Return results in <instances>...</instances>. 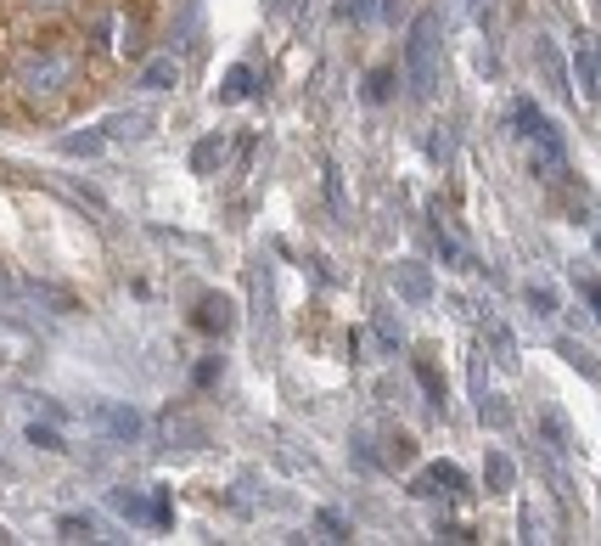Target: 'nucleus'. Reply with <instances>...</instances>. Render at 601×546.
<instances>
[{
    "instance_id": "f257e3e1",
    "label": "nucleus",
    "mask_w": 601,
    "mask_h": 546,
    "mask_svg": "<svg viewBox=\"0 0 601 546\" xmlns=\"http://www.w3.org/2000/svg\"><path fill=\"white\" fill-rule=\"evenodd\" d=\"M405 74H411V90L427 96L439 90V12H416L411 17V35H405Z\"/></svg>"
},
{
    "instance_id": "f03ea898",
    "label": "nucleus",
    "mask_w": 601,
    "mask_h": 546,
    "mask_svg": "<svg viewBox=\"0 0 601 546\" xmlns=\"http://www.w3.org/2000/svg\"><path fill=\"white\" fill-rule=\"evenodd\" d=\"M567 74H574L585 102H601V46H596V35H574V69Z\"/></svg>"
},
{
    "instance_id": "7ed1b4c3",
    "label": "nucleus",
    "mask_w": 601,
    "mask_h": 546,
    "mask_svg": "<svg viewBox=\"0 0 601 546\" xmlns=\"http://www.w3.org/2000/svg\"><path fill=\"white\" fill-rule=\"evenodd\" d=\"M512 124H517V136H523L528 147H556V152H567V147H562V131L540 113V102H528V96L512 108Z\"/></svg>"
},
{
    "instance_id": "20e7f679",
    "label": "nucleus",
    "mask_w": 601,
    "mask_h": 546,
    "mask_svg": "<svg viewBox=\"0 0 601 546\" xmlns=\"http://www.w3.org/2000/svg\"><path fill=\"white\" fill-rule=\"evenodd\" d=\"M68 74H74V62L68 57H35L23 69V90H35V96H57L62 85H68Z\"/></svg>"
},
{
    "instance_id": "39448f33",
    "label": "nucleus",
    "mask_w": 601,
    "mask_h": 546,
    "mask_svg": "<svg viewBox=\"0 0 601 546\" xmlns=\"http://www.w3.org/2000/svg\"><path fill=\"white\" fill-rule=\"evenodd\" d=\"M411 491H416V496H461V491H466V473H461L455 462H433V468H422V473L411 479Z\"/></svg>"
},
{
    "instance_id": "423d86ee",
    "label": "nucleus",
    "mask_w": 601,
    "mask_h": 546,
    "mask_svg": "<svg viewBox=\"0 0 601 546\" xmlns=\"http://www.w3.org/2000/svg\"><path fill=\"white\" fill-rule=\"evenodd\" d=\"M96 423H102V434H113V439H136L141 411L136 406H96Z\"/></svg>"
},
{
    "instance_id": "0eeeda50",
    "label": "nucleus",
    "mask_w": 601,
    "mask_h": 546,
    "mask_svg": "<svg viewBox=\"0 0 601 546\" xmlns=\"http://www.w3.org/2000/svg\"><path fill=\"white\" fill-rule=\"evenodd\" d=\"M393 287H399V294H405L411 305H427V299H433L427 271H422V265H411V260H405V265H393Z\"/></svg>"
},
{
    "instance_id": "6e6552de",
    "label": "nucleus",
    "mask_w": 601,
    "mask_h": 546,
    "mask_svg": "<svg viewBox=\"0 0 601 546\" xmlns=\"http://www.w3.org/2000/svg\"><path fill=\"white\" fill-rule=\"evenodd\" d=\"M136 85H141V90H175V85H180V62H175V57H152Z\"/></svg>"
},
{
    "instance_id": "1a4fd4ad",
    "label": "nucleus",
    "mask_w": 601,
    "mask_h": 546,
    "mask_svg": "<svg viewBox=\"0 0 601 546\" xmlns=\"http://www.w3.org/2000/svg\"><path fill=\"white\" fill-rule=\"evenodd\" d=\"M197 327H203V333H230V299L225 294H209L203 305H197Z\"/></svg>"
},
{
    "instance_id": "9d476101",
    "label": "nucleus",
    "mask_w": 601,
    "mask_h": 546,
    "mask_svg": "<svg viewBox=\"0 0 601 546\" xmlns=\"http://www.w3.org/2000/svg\"><path fill=\"white\" fill-rule=\"evenodd\" d=\"M534 57H540V69H546V79L562 90V96H574V74L562 69V57H556V46L551 40H534Z\"/></svg>"
},
{
    "instance_id": "9b49d317",
    "label": "nucleus",
    "mask_w": 601,
    "mask_h": 546,
    "mask_svg": "<svg viewBox=\"0 0 601 546\" xmlns=\"http://www.w3.org/2000/svg\"><path fill=\"white\" fill-rule=\"evenodd\" d=\"M253 79H259V74L248 69V62H237V69H230V74H225V85H220V102H248V96L259 90Z\"/></svg>"
},
{
    "instance_id": "f8f14e48",
    "label": "nucleus",
    "mask_w": 601,
    "mask_h": 546,
    "mask_svg": "<svg viewBox=\"0 0 601 546\" xmlns=\"http://www.w3.org/2000/svg\"><path fill=\"white\" fill-rule=\"evenodd\" d=\"M556 356H562L567 367H579V372H585L590 383H601V367H596V356H590V349H585V344H574V338H562V344H556Z\"/></svg>"
},
{
    "instance_id": "ddd939ff",
    "label": "nucleus",
    "mask_w": 601,
    "mask_h": 546,
    "mask_svg": "<svg viewBox=\"0 0 601 546\" xmlns=\"http://www.w3.org/2000/svg\"><path fill=\"white\" fill-rule=\"evenodd\" d=\"M220 158H225V141L209 136V141H197V147H191V170H197V175H209V170H220Z\"/></svg>"
},
{
    "instance_id": "4468645a",
    "label": "nucleus",
    "mask_w": 601,
    "mask_h": 546,
    "mask_svg": "<svg viewBox=\"0 0 601 546\" xmlns=\"http://www.w3.org/2000/svg\"><path fill=\"white\" fill-rule=\"evenodd\" d=\"M388 96H393V69L383 62V69L365 74V102H388Z\"/></svg>"
},
{
    "instance_id": "2eb2a0df",
    "label": "nucleus",
    "mask_w": 601,
    "mask_h": 546,
    "mask_svg": "<svg viewBox=\"0 0 601 546\" xmlns=\"http://www.w3.org/2000/svg\"><path fill=\"white\" fill-rule=\"evenodd\" d=\"M484 468H489V485H494V491H512V479H517L512 457H500V451H494V457H489Z\"/></svg>"
},
{
    "instance_id": "dca6fc26",
    "label": "nucleus",
    "mask_w": 601,
    "mask_h": 546,
    "mask_svg": "<svg viewBox=\"0 0 601 546\" xmlns=\"http://www.w3.org/2000/svg\"><path fill=\"white\" fill-rule=\"evenodd\" d=\"M416 377H422V389H427V400H433V406H439V411H445V377H439V372H433L427 361H416Z\"/></svg>"
},
{
    "instance_id": "f3484780",
    "label": "nucleus",
    "mask_w": 601,
    "mask_h": 546,
    "mask_svg": "<svg viewBox=\"0 0 601 546\" xmlns=\"http://www.w3.org/2000/svg\"><path fill=\"white\" fill-rule=\"evenodd\" d=\"M478 417H484V423H489V429H512V411H506V406H500L494 395H484V400H478Z\"/></svg>"
},
{
    "instance_id": "a211bd4d",
    "label": "nucleus",
    "mask_w": 601,
    "mask_h": 546,
    "mask_svg": "<svg viewBox=\"0 0 601 546\" xmlns=\"http://www.w3.org/2000/svg\"><path fill=\"white\" fill-rule=\"evenodd\" d=\"M102 141L108 136H96V131L90 136H68V141H62V152H68V158H90V152H102Z\"/></svg>"
},
{
    "instance_id": "6ab92c4d",
    "label": "nucleus",
    "mask_w": 601,
    "mask_h": 546,
    "mask_svg": "<svg viewBox=\"0 0 601 546\" xmlns=\"http://www.w3.org/2000/svg\"><path fill=\"white\" fill-rule=\"evenodd\" d=\"M28 445H40V451H68V445H62V434H57V429H40V423H28Z\"/></svg>"
},
{
    "instance_id": "aec40b11",
    "label": "nucleus",
    "mask_w": 601,
    "mask_h": 546,
    "mask_svg": "<svg viewBox=\"0 0 601 546\" xmlns=\"http://www.w3.org/2000/svg\"><path fill=\"white\" fill-rule=\"evenodd\" d=\"M62 535L68 541H96V524L90 519H62Z\"/></svg>"
},
{
    "instance_id": "412c9836",
    "label": "nucleus",
    "mask_w": 601,
    "mask_h": 546,
    "mask_svg": "<svg viewBox=\"0 0 601 546\" xmlns=\"http://www.w3.org/2000/svg\"><path fill=\"white\" fill-rule=\"evenodd\" d=\"M321 530H326L331 541H349V524L338 519V512H321Z\"/></svg>"
},
{
    "instance_id": "4be33fe9",
    "label": "nucleus",
    "mask_w": 601,
    "mask_h": 546,
    "mask_svg": "<svg viewBox=\"0 0 601 546\" xmlns=\"http://www.w3.org/2000/svg\"><path fill=\"white\" fill-rule=\"evenodd\" d=\"M528 305H534V315H551V294H546V287H534Z\"/></svg>"
},
{
    "instance_id": "5701e85b",
    "label": "nucleus",
    "mask_w": 601,
    "mask_h": 546,
    "mask_svg": "<svg viewBox=\"0 0 601 546\" xmlns=\"http://www.w3.org/2000/svg\"><path fill=\"white\" fill-rule=\"evenodd\" d=\"M585 299H590V310H596V321H601V282H590V287H585Z\"/></svg>"
},
{
    "instance_id": "b1692460",
    "label": "nucleus",
    "mask_w": 601,
    "mask_h": 546,
    "mask_svg": "<svg viewBox=\"0 0 601 546\" xmlns=\"http://www.w3.org/2000/svg\"><path fill=\"white\" fill-rule=\"evenodd\" d=\"M40 7H62V0H40Z\"/></svg>"
},
{
    "instance_id": "393cba45",
    "label": "nucleus",
    "mask_w": 601,
    "mask_h": 546,
    "mask_svg": "<svg viewBox=\"0 0 601 546\" xmlns=\"http://www.w3.org/2000/svg\"><path fill=\"white\" fill-rule=\"evenodd\" d=\"M0 541H12V535H7V530H0Z\"/></svg>"
},
{
    "instance_id": "a878e982",
    "label": "nucleus",
    "mask_w": 601,
    "mask_h": 546,
    "mask_svg": "<svg viewBox=\"0 0 601 546\" xmlns=\"http://www.w3.org/2000/svg\"><path fill=\"white\" fill-rule=\"evenodd\" d=\"M0 473H7V462H0Z\"/></svg>"
}]
</instances>
